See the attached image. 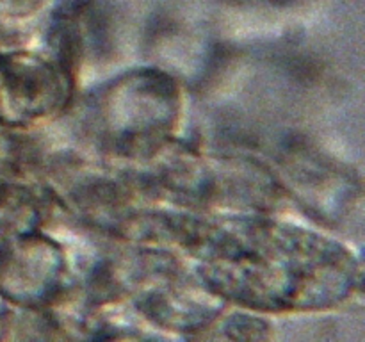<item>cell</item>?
<instances>
[{
	"instance_id": "cell-1",
	"label": "cell",
	"mask_w": 365,
	"mask_h": 342,
	"mask_svg": "<svg viewBox=\"0 0 365 342\" xmlns=\"http://www.w3.org/2000/svg\"><path fill=\"white\" fill-rule=\"evenodd\" d=\"M178 248L225 303L257 314L319 312L353 298L362 267L349 248L267 214L191 212Z\"/></svg>"
},
{
	"instance_id": "cell-2",
	"label": "cell",
	"mask_w": 365,
	"mask_h": 342,
	"mask_svg": "<svg viewBox=\"0 0 365 342\" xmlns=\"http://www.w3.org/2000/svg\"><path fill=\"white\" fill-rule=\"evenodd\" d=\"M182 116V91L168 71L132 70L100 86L84 100L82 135L102 155L138 164L173 142Z\"/></svg>"
},
{
	"instance_id": "cell-3",
	"label": "cell",
	"mask_w": 365,
	"mask_h": 342,
	"mask_svg": "<svg viewBox=\"0 0 365 342\" xmlns=\"http://www.w3.org/2000/svg\"><path fill=\"white\" fill-rule=\"evenodd\" d=\"M75 73L52 52L21 50L0 68V100L6 120L20 127H34L70 105Z\"/></svg>"
},
{
	"instance_id": "cell-4",
	"label": "cell",
	"mask_w": 365,
	"mask_h": 342,
	"mask_svg": "<svg viewBox=\"0 0 365 342\" xmlns=\"http://www.w3.org/2000/svg\"><path fill=\"white\" fill-rule=\"evenodd\" d=\"M70 266L63 246L39 230L14 235L0 255V289L18 305L41 312L64 298Z\"/></svg>"
},
{
	"instance_id": "cell-5",
	"label": "cell",
	"mask_w": 365,
	"mask_h": 342,
	"mask_svg": "<svg viewBox=\"0 0 365 342\" xmlns=\"http://www.w3.org/2000/svg\"><path fill=\"white\" fill-rule=\"evenodd\" d=\"M273 175L285 196L291 195L307 212L327 223H337L360 202V187L353 175L309 150L294 148L285 153Z\"/></svg>"
},
{
	"instance_id": "cell-6",
	"label": "cell",
	"mask_w": 365,
	"mask_h": 342,
	"mask_svg": "<svg viewBox=\"0 0 365 342\" xmlns=\"http://www.w3.org/2000/svg\"><path fill=\"white\" fill-rule=\"evenodd\" d=\"M207 330H214V333L210 331L207 335L217 338H266L269 337L271 326L266 319L257 316V312L241 309V312L234 316L221 314Z\"/></svg>"
},
{
	"instance_id": "cell-7",
	"label": "cell",
	"mask_w": 365,
	"mask_h": 342,
	"mask_svg": "<svg viewBox=\"0 0 365 342\" xmlns=\"http://www.w3.org/2000/svg\"><path fill=\"white\" fill-rule=\"evenodd\" d=\"M262 2H271V4H284V2H289V0H262Z\"/></svg>"
}]
</instances>
